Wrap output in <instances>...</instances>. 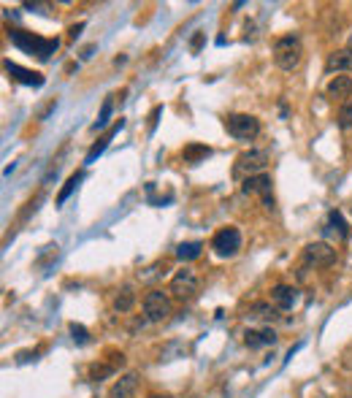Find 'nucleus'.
Returning <instances> with one entry per match:
<instances>
[{
	"label": "nucleus",
	"mask_w": 352,
	"mask_h": 398,
	"mask_svg": "<svg viewBox=\"0 0 352 398\" xmlns=\"http://www.w3.org/2000/svg\"><path fill=\"white\" fill-rule=\"evenodd\" d=\"M6 74H8L14 82L28 85V87H41V85H44V76H41L38 71L22 68V65H16V63H11V60H6Z\"/></svg>",
	"instance_id": "9d476101"
},
{
	"label": "nucleus",
	"mask_w": 352,
	"mask_h": 398,
	"mask_svg": "<svg viewBox=\"0 0 352 398\" xmlns=\"http://www.w3.org/2000/svg\"><path fill=\"white\" fill-rule=\"evenodd\" d=\"M225 128H228V133H230L233 138H239V141H252V138L261 133V122H258V117H252V114H230V117L225 120Z\"/></svg>",
	"instance_id": "39448f33"
},
{
	"label": "nucleus",
	"mask_w": 352,
	"mask_h": 398,
	"mask_svg": "<svg viewBox=\"0 0 352 398\" xmlns=\"http://www.w3.org/2000/svg\"><path fill=\"white\" fill-rule=\"evenodd\" d=\"M241 192H244V195H261V198H263L265 209H274V195H271V177H268V174H258V177L244 179V184H241Z\"/></svg>",
	"instance_id": "1a4fd4ad"
},
{
	"label": "nucleus",
	"mask_w": 352,
	"mask_h": 398,
	"mask_svg": "<svg viewBox=\"0 0 352 398\" xmlns=\"http://www.w3.org/2000/svg\"><path fill=\"white\" fill-rule=\"evenodd\" d=\"M71 336H74V342H76V344H87L89 342L87 328H85V325H76V322L71 325Z\"/></svg>",
	"instance_id": "a878e982"
},
{
	"label": "nucleus",
	"mask_w": 352,
	"mask_h": 398,
	"mask_svg": "<svg viewBox=\"0 0 352 398\" xmlns=\"http://www.w3.org/2000/svg\"><path fill=\"white\" fill-rule=\"evenodd\" d=\"M111 98H106L103 100V106H100V114H98V120H95V125H92V131H103L106 125H109V117H111Z\"/></svg>",
	"instance_id": "5701e85b"
},
{
	"label": "nucleus",
	"mask_w": 352,
	"mask_h": 398,
	"mask_svg": "<svg viewBox=\"0 0 352 398\" xmlns=\"http://www.w3.org/2000/svg\"><path fill=\"white\" fill-rule=\"evenodd\" d=\"M92 52H95V46H87V49L82 52V60H89V57H92Z\"/></svg>",
	"instance_id": "cd10ccee"
},
{
	"label": "nucleus",
	"mask_w": 352,
	"mask_h": 398,
	"mask_svg": "<svg viewBox=\"0 0 352 398\" xmlns=\"http://www.w3.org/2000/svg\"><path fill=\"white\" fill-rule=\"evenodd\" d=\"M198 290H201V279H198V274L192 271V268H179L174 274V279H171V293H174L179 301H190V298H195L198 296Z\"/></svg>",
	"instance_id": "20e7f679"
},
{
	"label": "nucleus",
	"mask_w": 352,
	"mask_h": 398,
	"mask_svg": "<svg viewBox=\"0 0 352 398\" xmlns=\"http://www.w3.org/2000/svg\"><path fill=\"white\" fill-rule=\"evenodd\" d=\"M344 398H352V393H347V396H344Z\"/></svg>",
	"instance_id": "7c9ffc66"
},
{
	"label": "nucleus",
	"mask_w": 352,
	"mask_h": 398,
	"mask_svg": "<svg viewBox=\"0 0 352 398\" xmlns=\"http://www.w3.org/2000/svg\"><path fill=\"white\" fill-rule=\"evenodd\" d=\"M276 311L279 309H276L274 304H252L247 314H250V317H255V320H274V317H276Z\"/></svg>",
	"instance_id": "aec40b11"
},
{
	"label": "nucleus",
	"mask_w": 352,
	"mask_h": 398,
	"mask_svg": "<svg viewBox=\"0 0 352 398\" xmlns=\"http://www.w3.org/2000/svg\"><path fill=\"white\" fill-rule=\"evenodd\" d=\"M133 301H135L133 290H131V287H122V290L117 293V298H114V309H117V311H131L133 309Z\"/></svg>",
	"instance_id": "412c9836"
},
{
	"label": "nucleus",
	"mask_w": 352,
	"mask_h": 398,
	"mask_svg": "<svg viewBox=\"0 0 352 398\" xmlns=\"http://www.w3.org/2000/svg\"><path fill=\"white\" fill-rule=\"evenodd\" d=\"M111 374H114V366H109V363H100V366L95 363V366L89 368V377H92V379H98V382H100V379H106V377H111Z\"/></svg>",
	"instance_id": "393cba45"
},
{
	"label": "nucleus",
	"mask_w": 352,
	"mask_h": 398,
	"mask_svg": "<svg viewBox=\"0 0 352 398\" xmlns=\"http://www.w3.org/2000/svg\"><path fill=\"white\" fill-rule=\"evenodd\" d=\"M122 125H125V120H120V122H117V125H114L111 131L106 133V135H103V138H100V141H98V144H95V146L89 149V152H87V160H85L87 166H89V163H95V157H98V155H103V152H106V146H109V141H111V138H114L117 133L122 131Z\"/></svg>",
	"instance_id": "dca6fc26"
},
{
	"label": "nucleus",
	"mask_w": 352,
	"mask_h": 398,
	"mask_svg": "<svg viewBox=\"0 0 352 398\" xmlns=\"http://www.w3.org/2000/svg\"><path fill=\"white\" fill-rule=\"evenodd\" d=\"M201 252H204V244H201V241H182V244L176 247V258L184 261V263L201 258Z\"/></svg>",
	"instance_id": "a211bd4d"
},
{
	"label": "nucleus",
	"mask_w": 352,
	"mask_h": 398,
	"mask_svg": "<svg viewBox=\"0 0 352 398\" xmlns=\"http://www.w3.org/2000/svg\"><path fill=\"white\" fill-rule=\"evenodd\" d=\"M135 385H138L135 374H125V377H120L117 385L111 388V398H133L135 396Z\"/></svg>",
	"instance_id": "2eb2a0df"
},
{
	"label": "nucleus",
	"mask_w": 352,
	"mask_h": 398,
	"mask_svg": "<svg viewBox=\"0 0 352 398\" xmlns=\"http://www.w3.org/2000/svg\"><path fill=\"white\" fill-rule=\"evenodd\" d=\"M325 92H328V98H339V100L350 98V95H352V76H344V74L333 76V79L328 82Z\"/></svg>",
	"instance_id": "4468645a"
},
{
	"label": "nucleus",
	"mask_w": 352,
	"mask_h": 398,
	"mask_svg": "<svg viewBox=\"0 0 352 398\" xmlns=\"http://www.w3.org/2000/svg\"><path fill=\"white\" fill-rule=\"evenodd\" d=\"M325 233H333L336 239H347L350 230H347V222L342 217V212H331L328 214V222H325Z\"/></svg>",
	"instance_id": "f3484780"
},
{
	"label": "nucleus",
	"mask_w": 352,
	"mask_h": 398,
	"mask_svg": "<svg viewBox=\"0 0 352 398\" xmlns=\"http://www.w3.org/2000/svg\"><path fill=\"white\" fill-rule=\"evenodd\" d=\"M8 38H11L14 46H19V49L28 52V54H36L38 60H49V57L57 52V46H60L57 38H41V36H33V33H28V30H11Z\"/></svg>",
	"instance_id": "f257e3e1"
},
{
	"label": "nucleus",
	"mask_w": 352,
	"mask_h": 398,
	"mask_svg": "<svg viewBox=\"0 0 352 398\" xmlns=\"http://www.w3.org/2000/svg\"><path fill=\"white\" fill-rule=\"evenodd\" d=\"M155 398H171V396H155Z\"/></svg>",
	"instance_id": "c756f323"
},
{
	"label": "nucleus",
	"mask_w": 352,
	"mask_h": 398,
	"mask_svg": "<svg viewBox=\"0 0 352 398\" xmlns=\"http://www.w3.org/2000/svg\"><path fill=\"white\" fill-rule=\"evenodd\" d=\"M301 57H304V46L298 36H282L274 44V63L282 71H296L301 65Z\"/></svg>",
	"instance_id": "f03ea898"
},
{
	"label": "nucleus",
	"mask_w": 352,
	"mask_h": 398,
	"mask_svg": "<svg viewBox=\"0 0 352 398\" xmlns=\"http://www.w3.org/2000/svg\"><path fill=\"white\" fill-rule=\"evenodd\" d=\"M82 27H85V25H74V27H71V36H74V38H76V36H79V33H82Z\"/></svg>",
	"instance_id": "c85d7f7f"
},
{
	"label": "nucleus",
	"mask_w": 352,
	"mask_h": 398,
	"mask_svg": "<svg viewBox=\"0 0 352 398\" xmlns=\"http://www.w3.org/2000/svg\"><path fill=\"white\" fill-rule=\"evenodd\" d=\"M304 263L314 265V268H328V265L336 263V250L325 241H314L304 247Z\"/></svg>",
	"instance_id": "6e6552de"
},
{
	"label": "nucleus",
	"mask_w": 352,
	"mask_h": 398,
	"mask_svg": "<svg viewBox=\"0 0 352 398\" xmlns=\"http://www.w3.org/2000/svg\"><path fill=\"white\" fill-rule=\"evenodd\" d=\"M276 331L274 328H258V331H247L244 333V344L250 347V350H261V347H274L276 344Z\"/></svg>",
	"instance_id": "f8f14e48"
},
{
	"label": "nucleus",
	"mask_w": 352,
	"mask_h": 398,
	"mask_svg": "<svg viewBox=\"0 0 352 398\" xmlns=\"http://www.w3.org/2000/svg\"><path fill=\"white\" fill-rule=\"evenodd\" d=\"M201 41H204V36H201V33H198V36H195V38H192V52H198V49H201Z\"/></svg>",
	"instance_id": "bb28decb"
},
{
	"label": "nucleus",
	"mask_w": 352,
	"mask_h": 398,
	"mask_svg": "<svg viewBox=\"0 0 352 398\" xmlns=\"http://www.w3.org/2000/svg\"><path fill=\"white\" fill-rule=\"evenodd\" d=\"M79 181H82V174H74V177H68L65 187H63V190H60V195H57V206H63V203L71 198V192L79 187Z\"/></svg>",
	"instance_id": "4be33fe9"
},
{
	"label": "nucleus",
	"mask_w": 352,
	"mask_h": 398,
	"mask_svg": "<svg viewBox=\"0 0 352 398\" xmlns=\"http://www.w3.org/2000/svg\"><path fill=\"white\" fill-rule=\"evenodd\" d=\"M184 160L187 163H198V160H204V157H209L212 155V149L209 146H204V144H190V146H184Z\"/></svg>",
	"instance_id": "6ab92c4d"
},
{
	"label": "nucleus",
	"mask_w": 352,
	"mask_h": 398,
	"mask_svg": "<svg viewBox=\"0 0 352 398\" xmlns=\"http://www.w3.org/2000/svg\"><path fill=\"white\" fill-rule=\"evenodd\" d=\"M336 125H339L342 131H350L352 128V103H344V106L339 109V114H336Z\"/></svg>",
	"instance_id": "b1692460"
},
{
	"label": "nucleus",
	"mask_w": 352,
	"mask_h": 398,
	"mask_svg": "<svg viewBox=\"0 0 352 398\" xmlns=\"http://www.w3.org/2000/svg\"><path fill=\"white\" fill-rule=\"evenodd\" d=\"M212 250L220 258H233L241 250V233H239V228H222V230H217L214 239H212Z\"/></svg>",
	"instance_id": "423d86ee"
},
{
	"label": "nucleus",
	"mask_w": 352,
	"mask_h": 398,
	"mask_svg": "<svg viewBox=\"0 0 352 398\" xmlns=\"http://www.w3.org/2000/svg\"><path fill=\"white\" fill-rule=\"evenodd\" d=\"M271 304L279 311H290L298 304V290L290 287V285H276V287L271 290Z\"/></svg>",
	"instance_id": "9b49d317"
},
{
	"label": "nucleus",
	"mask_w": 352,
	"mask_h": 398,
	"mask_svg": "<svg viewBox=\"0 0 352 398\" xmlns=\"http://www.w3.org/2000/svg\"><path fill=\"white\" fill-rule=\"evenodd\" d=\"M325 71L328 74H350L352 71V49H339V52H333L331 57H328V63H325Z\"/></svg>",
	"instance_id": "ddd939ff"
},
{
	"label": "nucleus",
	"mask_w": 352,
	"mask_h": 398,
	"mask_svg": "<svg viewBox=\"0 0 352 398\" xmlns=\"http://www.w3.org/2000/svg\"><path fill=\"white\" fill-rule=\"evenodd\" d=\"M268 152L265 149H250V152H241L236 157V166H233V177H258V174H265V166H268Z\"/></svg>",
	"instance_id": "7ed1b4c3"
},
{
	"label": "nucleus",
	"mask_w": 352,
	"mask_h": 398,
	"mask_svg": "<svg viewBox=\"0 0 352 398\" xmlns=\"http://www.w3.org/2000/svg\"><path fill=\"white\" fill-rule=\"evenodd\" d=\"M144 314H146L149 322H163V320L171 314V301H168V296H166L163 290L146 293V298H144Z\"/></svg>",
	"instance_id": "0eeeda50"
}]
</instances>
